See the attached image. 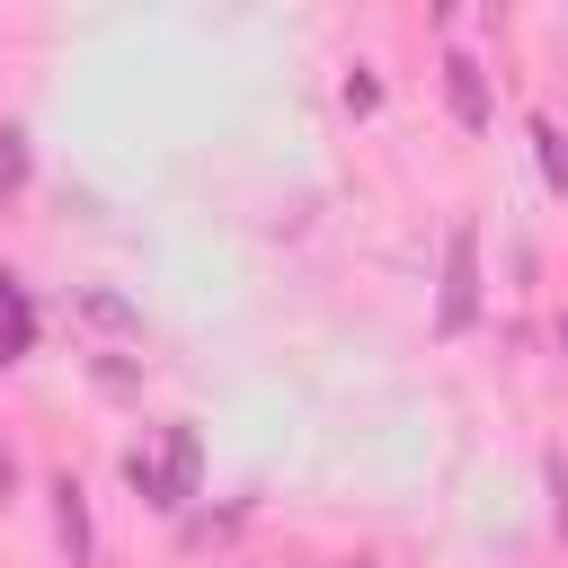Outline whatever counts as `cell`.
<instances>
[{"instance_id": "1", "label": "cell", "mask_w": 568, "mask_h": 568, "mask_svg": "<svg viewBox=\"0 0 568 568\" xmlns=\"http://www.w3.org/2000/svg\"><path fill=\"white\" fill-rule=\"evenodd\" d=\"M124 488H133L142 506L178 515V506L204 488V435H195V417H169L160 444H124Z\"/></svg>"}, {"instance_id": "2", "label": "cell", "mask_w": 568, "mask_h": 568, "mask_svg": "<svg viewBox=\"0 0 568 568\" xmlns=\"http://www.w3.org/2000/svg\"><path fill=\"white\" fill-rule=\"evenodd\" d=\"M479 302H488V275H479V222L462 213L444 231V275H435V337H470L479 328Z\"/></svg>"}, {"instance_id": "3", "label": "cell", "mask_w": 568, "mask_h": 568, "mask_svg": "<svg viewBox=\"0 0 568 568\" xmlns=\"http://www.w3.org/2000/svg\"><path fill=\"white\" fill-rule=\"evenodd\" d=\"M444 106H453L462 133H488V124H497V98H488L479 53H444Z\"/></svg>"}, {"instance_id": "4", "label": "cell", "mask_w": 568, "mask_h": 568, "mask_svg": "<svg viewBox=\"0 0 568 568\" xmlns=\"http://www.w3.org/2000/svg\"><path fill=\"white\" fill-rule=\"evenodd\" d=\"M44 497H53V541H62V559H71V568H89V550H98V532H89V488L62 470Z\"/></svg>"}, {"instance_id": "5", "label": "cell", "mask_w": 568, "mask_h": 568, "mask_svg": "<svg viewBox=\"0 0 568 568\" xmlns=\"http://www.w3.org/2000/svg\"><path fill=\"white\" fill-rule=\"evenodd\" d=\"M71 311H80L98 337H142V311H133L115 284H80V293H71Z\"/></svg>"}, {"instance_id": "6", "label": "cell", "mask_w": 568, "mask_h": 568, "mask_svg": "<svg viewBox=\"0 0 568 568\" xmlns=\"http://www.w3.org/2000/svg\"><path fill=\"white\" fill-rule=\"evenodd\" d=\"M532 160H541V178L568 195V133H559L550 115H532Z\"/></svg>"}, {"instance_id": "7", "label": "cell", "mask_w": 568, "mask_h": 568, "mask_svg": "<svg viewBox=\"0 0 568 568\" xmlns=\"http://www.w3.org/2000/svg\"><path fill=\"white\" fill-rule=\"evenodd\" d=\"M27 169H36V151H27V124L9 115V124H0V195H18V186H27Z\"/></svg>"}, {"instance_id": "8", "label": "cell", "mask_w": 568, "mask_h": 568, "mask_svg": "<svg viewBox=\"0 0 568 568\" xmlns=\"http://www.w3.org/2000/svg\"><path fill=\"white\" fill-rule=\"evenodd\" d=\"M27 346H36V311L18 302V311H0V364H18Z\"/></svg>"}, {"instance_id": "9", "label": "cell", "mask_w": 568, "mask_h": 568, "mask_svg": "<svg viewBox=\"0 0 568 568\" xmlns=\"http://www.w3.org/2000/svg\"><path fill=\"white\" fill-rule=\"evenodd\" d=\"M337 98H346V115H373V106H382V80H373V71H364V62H355V71H346V89H337Z\"/></svg>"}, {"instance_id": "10", "label": "cell", "mask_w": 568, "mask_h": 568, "mask_svg": "<svg viewBox=\"0 0 568 568\" xmlns=\"http://www.w3.org/2000/svg\"><path fill=\"white\" fill-rule=\"evenodd\" d=\"M550 524L568 532V470H559V462H550Z\"/></svg>"}, {"instance_id": "11", "label": "cell", "mask_w": 568, "mask_h": 568, "mask_svg": "<svg viewBox=\"0 0 568 568\" xmlns=\"http://www.w3.org/2000/svg\"><path fill=\"white\" fill-rule=\"evenodd\" d=\"M18 302H27V293H18V275L0 266V311H18Z\"/></svg>"}, {"instance_id": "12", "label": "cell", "mask_w": 568, "mask_h": 568, "mask_svg": "<svg viewBox=\"0 0 568 568\" xmlns=\"http://www.w3.org/2000/svg\"><path fill=\"white\" fill-rule=\"evenodd\" d=\"M426 18H435V27H453V18H462V0H426Z\"/></svg>"}, {"instance_id": "13", "label": "cell", "mask_w": 568, "mask_h": 568, "mask_svg": "<svg viewBox=\"0 0 568 568\" xmlns=\"http://www.w3.org/2000/svg\"><path fill=\"white\" fill-rule=\"evenodd\" d=\"M9 479H18V462H9V453H0V497H9Z\"/></svg>"}, {"instance_id": "14", "label": "cell", "mask_w": 568, "mask_h": 568, "mask_svg": "<svg viewBox=\"0 0 568 568\" xmlns=\"http://www.w3.org/2000/svg\"><path fill=\"white\" fill-rule=\"evenodd\" d=\"M559 346H568V328H559Z\"/></svg>"}]
</instances>
